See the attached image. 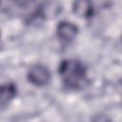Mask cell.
<instances>
[{"instance_id": "1", "label": "cell", "mask_w": 122, "mask_h": 122, "mask_svg": "<svg viewBox=\"0 0 122 122\" xmlns=\"http://www.w3.org/2000/svg\"><path fill=\"white\" fill-rule=\"evenodd\" d=\"M58 72L63 84L70 90H80L88 83L86 66L79 60L63 59L59 64Z\"/></svg>"}, {"instance_id": "2", "label": "cell", "mask_w": 122, "mask_h": 122, "mask_svg": "<svg viewBox=\"0 0 122 122\" xmlns=\"http://www.w3.org/2000/svg\"><path fill=\"white\" fill-rule=\"evenodd\" d=\"M28 80L34 86L42 87L47 85L51 80V71L50 70L42 65L36 64L33 65L28 71Z\"/></svg>"}, {"instance_id": "3", "label": "cell", "mask_w": 122, "mask_h": 122, "mask_svg": "<svg viewBox=\"0 0 122 122\" xmlns=\"http://www.w3.org/2000/svg\"><path fill=\"white\" fill-rule=\"evenodd\" d=\"M78 33V28L71 21L62 20L56 26V34L58 38L66 43L71 42Z\"/></svg>"}, {"instance_id": "4", "label": "cell", "mask_w": 122, "mask_h": 122, "mask_svg": "<svg viewBox=\"0 0 122 122\" xmlns=\"http://www.w3.org/2000/svg\"><path fill=\"white\" fill-rule=\"evenodd\" d=\"M17 88L12 82L5 83L1 86V109L3 110L16 95Z\"/></svg>"}, {"instance_id": "5", "label": "cell", "mask_w": 122, "mask_h": 122, "mask_svg": "<svg viewBox=\"0 0 122 122\" xmlns=\"http://www.w3.org/2000/svg\"><path fill=\"white\" fill-rule=\"evenodd\" d=\"M72 10L81 17L89 18L92 16L94 8L90 1H75L72 4Z\"/></svg>"}, {"instance_id": "6", "label": "cell", "mask_w": 122, "mask_h": 122, "mask_svg": "<svg viewBox=\"0 0 122 122\" xmlns=\"http://www.w3.org/2000/svg\"><path fill=\"white\" fill-rule=\"evenodd\" d=\"M91 122H112V121H111V119L109 118V116L100 113V114L94 115V116L92 117V119Z\"/></svg>"}]
</instances>
